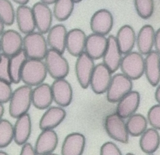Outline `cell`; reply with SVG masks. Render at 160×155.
I'll list each match as a JSON object with an SVG mask.
<instances>
[{
  "mask_svg": "<svg viewBox=\"0 0 160 155\" xmlns=\"http://www.w3.org/2000/svg\"><path fill=\"white\" fill-rule=\"evenodd\" d=\"M32 88L27 85L20 86L15 90L9 101V113L14 118L17 119L28 114L32 101Z\"/></svg>",
  "mask_w": 160,
  "mask_h": 155,
  "instance_id": "6da1fadb",
  "label": "cell"
},
{
  "mask_svg": "<svg viewBox=\"0 0 160 155\" xmlns=\"http://www.w3.org/2000/svg\"><path fill=\"white\" fill-rule=\"evenodd\" d=\"M45 64L42 60L28 59L21 74V80L29 87H36L43 83L47 76Z\"/></svg>",
  "mask_w": 160,
  "mask_h": 155,
  "instance_id": "7a4b0ae2",
  "label": "cell"
},
{
  "mask_svg": "<svg viewBox=\"0 0 160 155\" xmlns=\"http://www.w3.org/2000/svg\"><path fill=\"white\" fill-rule=\"evenodd\" d=\"M23 49L28 59L42 60L48 51L45 37L38 32L26 35L23 38Z\"/></svg>",
  "mask_w": 160,
  "mask_h": 155,
  "instance_id": "3957f363",
  "label": "cell"
},
{
  "mask_svg": "<svg viewBox=\"0 0 160 155\" xmlns=\"http://www.w3.org/2000/svg\"><path fill=\"white\" fill-rule=\"evenodd\" d=\"M45 60L47 72L52 78L56 80L67 76L70 71L69 63L62 54L50 49H48Z\"/></svg>",
  "mask_w": 160,
  "mask_h": 155,
  "instance_id": "277c9868",
  "label": "cell"
},
{
  "mask_svg": "<svg viewBox=\"0 0 160 155\" xmlns=\"http://www.w3.org/2000/svg\"><path fill=\"white\" fill-rule=\"evenodd\" d=\"M120 67L125 76L131 80H136L144 74V59L139 52L131 51L122 59Z\"/></svg>",
  "mask_w": 160,
  "mask_h": 155,
  "instance_id": "5b68a950",
  "label": "cell"
},
{
  "mask_svg": "<svg viewBox=\"0 0 160 155\" xmlns=\"http://www.w3.org/2000/svg\"><path fill=\"white\" fill-rule=\"evenodd\" d=\"M132 80L122 73H117L112 77L108 88L107 99L110 103L118 102L124 96L132 91Z\"/></svg>",
  "mask_w": 160,
  "mask_h": 155,
  "instance_id": "8992f818",
  "label": "cell"
},
{
  "mask_svg": "<svg viewBox=\"0 0 160 155\" xmlns=\"http://www.w3.org/2000/svg\"><path fill=\"white\" fill-rule=\"evenodd\" d=\"M105 128L108 134L112 139L123 143L129 141V134L126 124L117 114L108 115L105 120Z\"/></svg>",
  "mask_w": 160,
  "mask_h": 155,
  "instance_id": "52a82bcc",
  "label": "cell"
},
{
  "mask_svg": "<svg viewBox=\"0 0 160 155\" xmlns=\"http://www.w3.org/2000/svg\"><path fill=\"white\" fill-rule=\"evenodd\" d=\"M93 60L85 52L78 57L75 65L77 78L81 87L88 88L94 68Z\"/></svg>",
  "mask_w": 160,
  "mask_h": 155,
  "instance_id": "ba28073f",
  "label": "cell"
},
{
  "mask_svg": "<svg viewBox=\"0 0 160 155\" xmlns=\"http://www.w3.org/2000/svg\"><path fill=\"white\" fill-rule=\"evenodd\" d=\"M112 77L111 72L103 63L95 65L90 82L93 92L100 94L107 92Z\"/></svg>",
  "mask_w": 160,
  "mask_h": 155,
  "instance_id": "9c48e42d",
  "label": "cell"
},
{
  "mask_svg": "<svg viewBox=\"0 0 160 155\" xmlns=\"http://www.w3.org/2000/svg\"><path fill=\"white\" fill-rule=\"evenodd\" d=\"M23 38L15 30L4 31L0 38L1 48L2 53L11 57L23 49Z\"/></svg>",
  "mask_w": 160,
  "mask_h": 155,
  "instance_id": "30bf717a",
  "label": "cell"
},
{
  "mask_svg": "<svg viewBox=\"0 0 160 155\" xmlns=\"http://www.w3.org/2000/svg\"><path fill=\"white\" fill-rule=\"evenodd\" d=\"M113 23L114 20L111 12L107 9H101L92 16L90 28L93 33L104 36L112 30Z\"/></svg>",
  "mask_w": 160,
  "mask_h": 155,
  "instance_id": "8fae6325",
  "label": "cell"
},
{
  "mask_svg": "<svg viewBox=\"0 0 160 155\" xmlns=\"http://www.w3.org/2000/svg\"><path fill=\"white\" fill-rule=\"evenodd\" d=\"M32 9L38 32L43 35L48 33L51 28L53 21V15L50 7L41 2H38L33 5Z\"/></svg>",
  "mask_w": 160,
  "mask_h": 155,
  "instance_id": "7c38bea8",
  "label": "cell"
},
{
  "mask_svg": "<svg viewBox=\"0 0 160 155\" xmlns=\"http://www.w3.org/2000/svg\"><path fill=\"white\" fill-rule=\"evenodd\" d=\"M53 101L59 106L70 105L73 97L72 86L64 78L56 79L51 86Z\"/></svg>",
  "mask_w": 160,
  "mask_h": 155,
  "instance_id": "4fadbf2b",
  "label": "cell"
},
{
  "mask_svg": "<svg viewBox=\"0 0 160 155\" xmlns=\"http://www.w3.org/2000/svg\"><path fill=\"white\" fill-rule=\"evenodd\" d=\"M107 39V46L102 57L103 63L112 73L119 68L122 54L117 44L115 36L109 35Z\"/></svg>",
  "mask_w": 160,
  "mask_h": 155,
  "instance_id": "5bb4252c",
  "label": "cell"
},
{
  "mask_svg": "<svg viewBox=\"0 0 160 155\" xmlns=\"http://www.w3.org/2000/svg\"><path fill=\"white\" fill-rule=\"evenodd\" d=\"M58 138L53 130H42L36 140L34 148L37 155L53 153L58 146Z\"/></svg>",
  "mask_w": 160,
  "mask_h": 155,
  "instance_id": "9a60e30c",
  "label": "cell"
},
{
  "mask_svg": "<svg viewBox=\"0 0 160 155\" xmlns=\"http://www.w3.org/2000/svg\"><path fill=\"white\" fill-rule=\"evenodd\" d=\"M160 53L152 50L144 59V73L149 83L153 87L160 82Z\"/></svg>",
  "mask_w": 160,
  "mask_h": 155,
  "instance_id": "2e32d148",
  "label": "cell"
},
{
  "mask_svg": "<svg viewBox=\"0 0 160 155\" xmlns=\"http://www.w3.org/2000/svg\"><path fill=\"white\" fill-rule=\"evenodd\" d=\"M140 94L138 92H130L118 101L116 114L122 119L130 117L138 109Z\"/></svg>",
  "mask_w": 160,
  "mask_h": 155,
  "instance_id": "e0dca14e",
  "label": "cell"
},
{
  "mask_svg": "<svg viewBox=\"0 0 160 155\" xmlns=\"http://www.w3.org/2000/svg\"><path fill=\"white\" fill-rule=\"evenodd\" d=\"M108 45V39L103 35L91 34L86 39V53L93 60L102 58Z\"/></svg>",
  "mask_w": 160,
  "mask_h": 155,
  "instance_id": "ac0fdd59",
  "label": "cell"
},
{
  "mask_svg": "<svg viewBox=\"0 0 160 155\" xmlns=\"http://www.w3.org/2000/svg\"><path fill=\"white\" fill-rule=\"evenodd\" d=\"M66 115V112L62 107H49L42 115L39 122V127L42 130H53L62 122Z\"/></svg>",
  "mask_w": 160,
  "mask_h": 155,
  "instance_id": "d6986e66",
  "label": "cell"
},
{
  "mask_svg": "<svg viewBox=\"0 0 160 155\" xmlns=\"http://www.w3.org/2000/svg\"><path fill=\"white\" fill-rule=\"evenodd\" d=\"M32 101L37 109L44 110L49 108L53 101L51 86L47 83H42L32 90Z\"/></svg>",
  "mask_w": 160,
  "mask_h": 155,
  "instance_id": "ffe728a7",
  "label": "cell"
},
{
  "mask_svg": "<svg viewBox=\"0 0 160 155\" xmlns=\"http://www.w3.org/2000/svg\"><path fill=\"white\" fill-rule=\"evenodd\" d=\"M47 44L51 49L62 54L66 49L67 31L62 24H57L50 28L48 32Z\"/></svg>",
  "mask_w": 160,
  "mask_h": 155,
  "instance_id": "44dd1931",
  "label": "cell"
},
{
  "mask_svg": "<svg viewBox=\"0 0 160 155\" xmlns=\"http://www.w3.org/2000/svg\"><path fill=\"white\" fill-rule=\"evenodd\" d=\"M86 34L79 29H74L67 32L66 49L72 56L78 57L84 52L86 44Z\"/></svg>",
  "mask_w": 160,
  "mask_h": 155,
  "instance_id": "7402d4cb",
  "label": "cell"
},
{
  "mask_svg": "<svg viewBox=\"0 0 160 155\" xmlns=\"http://www.w3.org/2000/svg\"><path fill=\"white\" fill-rule=\"evenodd\" d=\"M16 119L13 126L14 140L17 144L22 146L28 143L31 134V118L28 113Z\"/></svg>",
  "mask_w": 160,
  "mask_h": 155,
  "instance_id": "603a6c76",
  "label": "cell"
},
{
  "mask_svg": "<svg viewBox=\"0 0 160 155\" xmlns=\"http://www.w3.org/2000/svg\"><path fill=\"white\" fill-rule=\"evenodd\" d=\"M86 138L78 133L68 134L62 147V155H82L85 149Z\"/></svg>",
  "mask_w": 160,
  "mask_h": 155,
  "instance_id": "cb8c5ba5",
  "label": "cell"
},
{
  "mask_svg": "<svg viewBox=\"0 0 160 155\" xmlns=\"http://www.w3.org/2000/svg\"><path fill=\"white\" fill-rule=\"evenodd\" d=\"M15 18L19 31L24 34L33 32L36 28L32 9L28 6H18Z\"/></svg>",
  "mask_w": 160,
  "mask_h": 155,
  "instance_id": "d4e9b609",
  "label": "cell"
},
{
  "mask_svg": "<svg viewBox=\"0 0 160 155\" xmlns=\"http://www.w3.org/2000/svg\"><path fill=\"white\" fill-rule=\"evenodd\" d=\"M115 37L122 54L125 55L132 51L136 39L132 27L129 25H123L120 28Z\"/></svg>",
  "mask_w": 160,
  "mask_h": 155,
  "instance_id": "484cf974",
  "label": "cell"
},
{
  "mask_svg": "<svg viewBox=\"0 0 160 155\" xmlns=\"http://www.w3.org/2000/svg\"><path fill=\"white\" fill-rule=\"evenodd\" d=\"M155 31L151 25L147 24L140 29L137 37V45L139 53L148 55L152 51Z\"/></svg>",
  "mask_w": 160,
  "mask_h": 155,
  "instance_id": "4316f807",
  "label": "cell"
},
{
  "mask_svg": "<svg viewBox=\"0 0 160 155\" xmlns=\"http://www.w3.org/2000/svg\"><path fill=\"white\" fill-rule=\"evenodd\" d=\"M140 148L147 154L154 153L160 145V135L157 130L151 128L142 134L139 141Z\"/></svg>",
  "mask_w": 160,
  "mask_h": 155,
  "instance_id": "83f0119b",
  "label": "cell"
},
{
  "mask_svg": "<svg viewBox=\"0 0 160 155\" xmlns=\"http://www.w3.org/2000/svg\"><path fill=\"white\" fill-rule=\"evenodd\" d=\"M28 59V57L23 49L15 55L10 57L9 67L12 83L18 84L21 81L22 69Z\"/></svg>",
  "mask_w": 160,
  "mask_h": 155,
  "instance_id": "f1b7e54d",
  "label": "cell"
},
{
  "mask_svg": "<svg viewBox=\"0 0 160 155\" xmlns=\"http://www.w3.org/2000/svg\"><path fill=\"white\" fill-rule=\"evenodd\" d=\"M147 120L140 114H134L129 117L126 124L128 134L132 136L141 135L147 129Z\"/></svg>",
  "mask_w": 160,
  "mask_h": 155,
  "instance_id": "f546056e",
  "label": "cell"
},
{
  "mask_svg": "<svg viewBox=\"0 0 160 155\" xmlns=\"http://www.w3.org/2000/svg\"><path fill=\"white\" fill-rule=\"evenodd\" d=\"M74 3L72 0H58L54 4V16L60 21L67 20L72 15Z\"/></svg>",
  "mask_w": 160,
  "mask_h": 155,
  "instance_id": "4dcf8cb0",
  "label": "cell"
},
{
  "mask_svg": "<svg viewBox=\"0 0 160 155\" xmlns=\"http://www.w3.org/2000/svg\"><path fill=\"white\" fill-rule=\"evenodd\" d=\"M14 140L13 125L8 120H0V148L8 146Z\"/></svg>",
  "mask_w": 160,
  "mask_h": 155,
  "instance_id": "1f68e13d",
  "label": "cell"
},
{
  "mask_svg": "<svg viewBox=\"0 0 160 155\" xmlns=\"http://www.w3.org/2000/svg\"><path fill=\"white\" fill-rule=\"evenodd\" d=\"M16 12L11 2L0 0V20L4 25L11 26L15 20Z\"/></svg>",
  "mask_w": 160,
  "mask_h": 155,
  "instance_id": "d6a6232c",
  "label": "cell"
},
{
  "mask_svg": "<svg viewBox=\"0 0 160 155\" xmlns=\"http://www.w3.org/2000/svg\"><path fill=\"white\" fill-rule=\"evenodd\" d=\"M134 6L138 16L143 19L149 18L154 11V2L152 0H136Z\"/></svg>",
  "mask_w": 160,
  "mask_h": 155,
  "instance_id": "836d02e7",
  "label": "cell"
},
{
  "mask_svg": "<svg viewBox=\"0 0 160 155\" xmlns=\"http://www.w3.org/2000/svg\"><path fill=\"white\" fill-rule=\"evenodd\" d=\"M9 63L10 57L0 53V79L12 84Z\"/></svg>",
  "mask_w": 160,
  "mask_h": 155,
  "instance_id": "e575fe53",
  "label": "cell"
},
{
  "mask_svg": "<svg viewBox=\"0 0 160 155\" xmlns=\"http://www.w3.org/2000/svg\"><path fill=\"white\" fill-rule=\"evenodd\" d=\"M148 120L150 124L156 130L160 129V106L157 104L153 106L149 110Z\"/></svg>",
  "mask_w": 160,
  "mask_h": 155,
  "instance_id": "d590c367",
  "label": "cell"
},
{
  "mask_svg": "<svg viewBox=\"0 0 160 155\" xmlns=\"http://www.w3.org/2000/svg\"><path fill=\"white\" fill-rule=\"evenodd\" d=\"M12 92L11 84L0 79V103L8 102Z\"/></svg>",
  "mask_w": 160,
  "mask_h": 155,
  "instance_id": "8d00e7d4",
  "label": "cell"
},
{
  "mask_svg": "<svg viewBox=\"0 0 160 155\" xmlns=\"http://www.w3.org/2000/svg\"><path fill=\"white\" fill-rule=\"evenodd\" d=\"M100 155H122L119 148L114 143L107 142L102 146Z\"/></svg>",
  "mask_w": 160,
  "mask_h": 155,
  "instance_id": "74e56055",
  "label": "cell"
},
{
  "mask_svg": "<svg viewBox=\"0 0 160 155\" xmlns=\"http://www.w3.org/2000/svg\"><path fill=\"white\" fill-rule=\"evenodd\" d=\"M19 155H37L34 147L30 143H27L22 145Z\"/></svg>",
  "mask_w": 160,
  "mask_h": 155,
  "instance_id": "f35d334b",
  "label": "cell"
},
{
  "mask_svg": "<svg viewBox=\"0 0 160 155\" xmlns=\"http://www.w3.org/2000/svg\"><path fill=\"white\" fill-rule=\"evenodd\" d=\"M153 45L155 46V51L160 53V29H159L155 32Z\"/></svg>",
  "mask_w": 160,
  "mask_h": 155,
  "instance_id": "ab89813d",
  "label": "cell"
},
{
  "mask_svg": "<svg viewBox=\"0 0 160 155\" xmlns=\"http://www.w3.org/2000/svg\"><path fill=\"white\" fill-rule=\"evenodd\" d=\"M155 99L156 101L159 103L160 101V87L158 86L156 88L155 92Z\"/></svg>",
  "mask_w": 160,
  "mask_h": 155,
  "instance_id": "60d3db41",
  "label": "cell"
},
{
  "mask_svg": "<svg viewBox=\"0 0 160 155\" xmlns=\"http://www.w3.org/2000/svg\"><path fill=\"white\" fill-rule=\"evenodd\" d=\"M13 1L19 5V6H27L29 2V1H28V0H16V1Z\"/></svg>",
  "mask_w": 160,
  "mask_h": 155,
  "instance_id": "b9f144b4",
  "label": "cell"
},
{
  "mask_svg": "<svg viewBox=\"0 0 160 155\" xmlns=\"http://www.w3.org/2000/svg\"><path fill=\"white\" fill-rule=\"evenodd\" d=\"M41 2L44 4L48 6L49 5L54 4L56 2V1H55V0H42V1H41Z\"/></svg>",
  "mask_w": 160,
  "mask_h": 155,
  "instance_id": "7bdbcfd3",
  "label": "cell"
},
{
  "mask_svg": "<svg viewBox=\"0 0 160 155\" xmlns=\"http://www.w3.org/2000/svg\"><path fill=\"white\" fill-rule=\"evenodd\" d=\"M4 113V107L3 104L0 103V120L2 119V117Z\"/></svg>",
  "mask_w": 160,
  "mask_h": 155,
  "instance_id": "ee69618b",
  "label": "cell"
},
{
  "mask_svg": "<svg viewBox=\"0 0 160 155\" xmlns=\"http://www.w3.org/2000/svg\"><path fill=\"white\" fill-rule=\"evenodd\" d=\"M4 26L5 25L3 24V22L0 20V36H1L2 34L4 31Z\"/></svg>",
  "mask_w": 160,
  "mask_h": 155,
  "instance_id": "f6af8a7d",
  "label": "cell"
},
{
  "mask_svg": "<svg viewBox=\"0 0 160 155\" xmlns=\"http://www.w3.org/2000/svg\"><path fill=\"white\" fill-rule=\"evenodd\" d=\"M0 155H9V154L5 151L0 150Z\"/></svg>",
  "mask_w": 160,
  "mask_h": 155,
  "instance_id": "bcb514c9",
  "label": "cell"
},
{
  "mask_svg": "<svg viewBox=\"0 0 160 155\" xmlns=\"http://www.w3.org/2000/svg\"><path fill=\"white\" fill-rule=\"evenodd\" d=\"M58 155V154H54V153H50V154H47V155Z\"/></svg>",
  "mask_w": 160,
  "mask_h": 155,
  "instance_id": "7dc6e473",
  "label": "cell"
},
{
  "mask_svg": "<svg viewBox=\"0 0 160 155\" xmlns=\"http://www.w3.org/2000/svg\"><path fill=\"white\" fill-rule=\"evenodd\" d=\"M126 155H134V154H132V153H127V154H126Z\"/></svg>",
  "mask_w": 160,
  "mask_h": 155,
  "instance_id": "c3c4849f",
  "label": "cell"
},
{
  "mask_svg": "<svg viewBox=\"0 0 160 155\" xmlns=\"http://www.w3.org/2000/svg\"><path fill=\"white\" fill-rule=\"evenodd\" d=\"M1 50V44H0V51Z\"/></svg>",
  "mask_w": 160,
  "mask_h": 155,
  "instance_id": "681fc988",
  "label": "cell"
},
{
  "mask_svg": "<svg viewBox=\"0 0 160 155\" xmlns=\"http://www.w3.org/2000/svg\"></svg>",
  "mask_w": 160,
  "mask_h": 155,
  "instance_id": "f907efd6",
  "label": "cell"
}]
</instances>
